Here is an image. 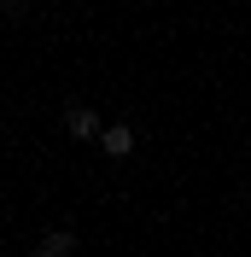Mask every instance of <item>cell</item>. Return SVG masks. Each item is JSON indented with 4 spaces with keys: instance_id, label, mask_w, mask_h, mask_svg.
<instances>
[{
    "instance_id": "obj_3",
    "label": "cell",
    "mask_w": 251,
    "mask_h": 257,
    "mask_svg": "<svg viewBox=\"0 0 251 257\" xmlns=\"http://www.w3.org/2000/svg\"><path fill=\"white\" fill-rule=\"evenodd\" d=\"M99 146H105L111 158H129V152H135V135H129L123 123H117V128H99Z\"/></svg>"
},
{
    "instance_id": "obj_4",
    "label": "cell",
    "mask_w": 251,
    "mask_h": 257,
    "mask_svg": "<svg viewBox=\"0 0 251 257\" xmlns=\"http://www.w3.org/2000/svg\"><path fill=\"white\" fill-rule=\"evenodd\" d=\"M0 6H6V12H18V6H24V0H0Z\"/></svg>"
},
{
    "instance_id": "obj_1",
    "label": "cell",
    "mask_w": 251,
    "mask_h": 257,
    "mask_svg": "<svg viewBox=\"0 0 251 257\" xmlns=\"http://www.w3.org/2000/svg\"><path fill=\"white\" fill-rule=\"evenodd\" d=\"M30 257H76V234L70 228H53V234H41V245Z\"/></svg>"
},
{
    "instance_id": "obj_2",
    "label": "cell",
    "mask_w": 251,
    "mask_h": 257,
    "mask_svg": "<svg viewBox=\"0 0 251 257\" xmlns=\"http://www.w3.org/2000/svg\"><path fill=\"white\" fill-rule=\"evenodd\" d=\"M64 128H70L76 141H94V135H99V117H94V105H70V111H64Z\"/></svg>"
}]
</instances>
